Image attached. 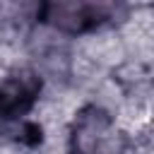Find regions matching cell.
<instances>
[{
  "instance_id": "1",
  "label": "cell",
  "mask_w": 154,
  "mask_h": 154,
  "mask_svg": "<svg viewBox=\"0 0 154 154\" xmlns=\"http://www.w3.org/2000/svg\"><path fill=\"white\" fill-rule=\"evenodd\" d=\"M43 19L65 31H89L113 17L111 5L94 2H51L43 7Z\"/></svg>"
},
{
  "instance_id": "2",
  "label": "cell",
  "mask_w": 154,
  "mask_h": 154,
  "mask_svg": "<svg viewBox=\"0 0 154 154\" xmlns=\"http://www.w3.org/2000/svg\"><path fill=\"white\" fill-rule=\"evenodd\" d=\"M41 82L34 75H14L0 84V123L22 118L36 103Z\"/></svg>"
}]
</instances>
